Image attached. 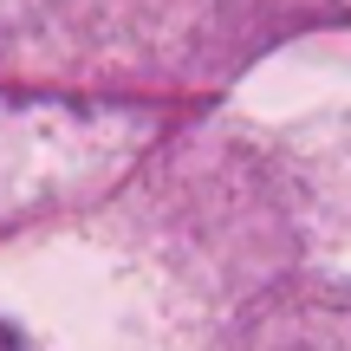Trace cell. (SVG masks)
<instances>
[{
    "label": "cell",
    "instance_id": "cell-1",
    "mask_svg": "<svg viewBox=\"0 0 351 351\" xmlns=\"http://www.w3.org/2000/svg\"><path fill=\"white\" fill-rule=\"evenodd\" d=\"M0 351H33V345H26V339H20L13 326H0Z\"/></svg>",
    "mask_w": 351,
    "mask_h": 351
}]
</instances>
